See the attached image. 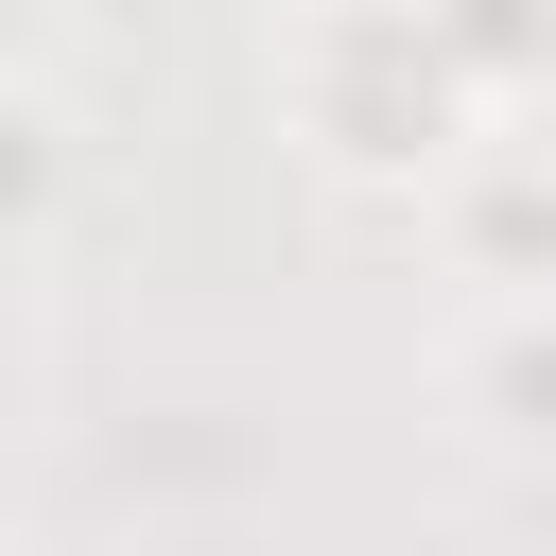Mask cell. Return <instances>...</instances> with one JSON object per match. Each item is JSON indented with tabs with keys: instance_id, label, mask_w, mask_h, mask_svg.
<instances>
[{
	"instance_id": "cell-1",
	"label": "cell",
	"mask_w": 556,
	"mask_h": 556,
	"mask_svg": "<svg viewBox=\"0 0 556 556\" xmlns=\"http://www.w3.org/2000/svg\"><path fill=\"white\" fill-rule=\"evenodd\" d=\"M486 87H469V52L417 17V0H295V35H278V139L330 174V191H452L469 156H486Z\"/></svg>"
},
{
	"instance_id": "cell-3",
	"label": "cell",
	"mask_w": 556,
	"mask_h": 556,
	"mask_svg": "<svg viewBox=\"0 0 556 556\" xmlns=\"http://www.w3.org/2000/svg\"><path fill=\"white\" fill-rule=\"evenodd\" d=\"M452 417L486 452H556V295H486L452 330Z\"/></svg>"
},
{
	"instance_id": "cell-4",
	"label": "cell",
	"mask_w": 556,
	"mask_h": 556,
	"mask_svg": "<svg viewBox=\"0 0 556 556\" xmlns=\"http://www.w3.org/2000/svg\"><path fill=\"white\" fill-rule=\"evenodd\" d=\"M417 17L469 52L486 104H539V87H556V0H417Z\"/></svg>"
},
{
	"instance_id": "cell-2",
	"label": "cell",
	"mask_w": 556,
	"mask_h": 556,
	"mask_svg": "<svg viewBox=\"0 0 556 556\" xmlns=\"http://www.w3.org/2000/svg\"><path fill=\"white\" fill-rule=\"evenodd\" d=\"M434 261L486 295H556V139H486L434 191Z\"/></svg>"
}]
</instances>
